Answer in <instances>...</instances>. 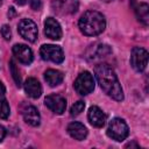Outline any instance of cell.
Returning a JSON list of instances; mask_svg holds the SVG:
<instances>
[{"instance_id": "cell-1", "label": "cell", "mask_w": 149, "mask_h": 149, "mask_svg": "<svg viewBox=\"0 0 149 149\" xmlns=\"http://www.w3.org/2000/svg\"><path fill=\"white\" fill-rule=\"evenodd\" d=\"M94 74L100 87L107 95H109L116 101L123 100V91L120 85V81L114 70L108 64H98L94 68Z\"/></svg>"}, {"instance_id": "cell-2", "label": "cell", "mask_w": 149, "mask_h": 149, "mask_svg": "<svg viewBox=\"0 0 149 149\" xmlns=\"http://www.w3.org/2000/svg\"><path fill=\"white\" fill-rule=\"evenodd\" d=\"M78 26L84 35L95 36L105 30L106 20L101 13L97 10H87L80 16Z\"/></svg>"}, {"instance_id": "cell-3", "label": "cell", "mask_w": 149, "mask_h": 149, "mask_svg": "<svg viewBox=\"0 0 149 149\" xmlns=\"http://www.w3.org/2000/svg\"><path fill=\"white\" fill-rule=\"evenodd\" d=\"M128 134H129V128H128V126L123 119L114 118L109 122L108 128H107V135L111 139L121 142L128 136Z\"/></svg>"}, {"instance_id": "cell-4", "label": "cell", "mask_w": 149, "mask_h": 149, "mask_svg": "<svg viewBox=\"0 0 149 149\" xmlns=\"http://www.w3.org/2000/svg\"><path fill=\"white\" fill-rule=\"evenodd\" d=\"M94 85L95 83L93 76L88 71H84L79 73V76L74 80L73 87L77 91V93H79L80 95H86L94 90Z\"/></svg>"}, {"instance_id": "cell-5", "label": "cell", "mask_w": 149, "mask_h": 149, "mask_svg": "<svg viewBox=\"0 0 149 149\" xmlns=\"http://www.w3.org/2000/svg\"><path fill=\"white\" fill-rule=\"evenodd\" d=\"M40 55L44 61H51L54 63H62L64 61V52L61 47L54 44H44L40 49Z\"/></svg>"}, {"instance_id": "cell-6", "label": "cell", "mask_w": 149, "mask_h": 149, "mask_svg": "<svg viewBox=\"0 0 149 149\" xmlns=\"http://www.w3.org/2000/svg\"><path fill=\"white\" fill-rule=\"evenodd\" d=\"M17 30H19V34L28 42H35L37 38V34H38L37 26L30 19L21 20L17 24Z\"/></svg>"}, {"instance_id": "cell-7", "label": "cell", "mask_w": 149, "mask_h": 149, "mask_svg": "<svg viewBox=\"0 0 149 149\" xmlns=\"http://www.w3.org/2000/svg\"><path fill=\"white\" fill-rule=\"evenodd\" d=\"M130 64L136 71H139V72L144 71V69L147 68V64H148V51L143 48L135 47L132 50Z\"/></svg>"}, {"instance_id": "cell-8", "label": "cell", "mask_w": 149, "mask_h": 149, "mask_svg": "<svg viewBox=\"0 0 149 149\" xmlns=\"http://www.w3.org/2000/svg\"><path fill=\"white\" fill-rule=\"evenodd\" d=\"M79 6L78 0H52L51 7L52 9L61 15H69L77 12Z\"/></svg>"}, {"instance_id": "cell-9", "label": "cell", "mask_w": 149, "mask_h": 149, "mask_svg": "<svg viewBox=\"0 0 149 149\" xmlns=\"http://www.w3.org/2000/svg\"><path fill=\"white\" fill-rule=\"evenodd\" d=\"M45 106L55 114H63L66 108V100L59 94H50L44 99Z\"/></svg>"}, {"instance_id": "cell-10", "label": "cell", "mask_w": 149, "mask_h": 149, "mask_svg": "<svg viewBox=\"0 0 149 149\" xmlns=\"http://www.w3.org/2000/svg\"><path fill=\"white\" fill-rule=\"evenodd\" d=\"M44 34L47 37L57 41L62 37V28L58 21H56L54 17H47L44 21Z\"/></svg>"}, {"instance_id": "cell-11", "label": "cell", "mask_w": 149, "mask_h": 149, "mask_svg": "<svg viewBox=\"0 0 149 149\" xmlns=\"http://www.w3.org/2000/svg\"><path fill=\"white\" fill-rule=\"evenodd\" d=\"M13 54L23 64H30L33 62V51L26 44H15L13 47Z\"/></svg>"}, {"instance_id": "cell-12", "label": "cell", "mask_w": 149, "mask_h": 149, "mask_svg": "<svg viewBox=\"0 0 149 149\" xmlns=\"http://www.w3.org/2000/svg\"><path fill=\"white\" fill-rule=\"evenodd\" d=\"M87 118H88L90 123L97 128L102 127L106 122V114L98 106H91L90 107L88 113H87Z\"/></svg>"}, {"instance_id": "cell-13", "label": "cell", "mask_w": 149, "mask_h": 149, "mask_svg": "<svg viewBox=\"0 0 149 149\" xmlns=\"http://www.w3.org/2000/svg\"><path fill=\"white\" fill-rule=\"evenodd\" d=\"M23 86H24L26 93H27L30 98L37 99V98L41 97V94H42V86H41L40 81H38L36 78H28V79L24 81Z\"/></svg>"}, {"instance_id": "cell-14", "label": "cell", "mask_w": 149, "mask_h": 149, "mask_svg": "<svg viewBox=\"0 0 149 149\" xmlns=\"http://www.w3.org/2000/svg\"><path fill=\"white\" fill-rule=\"evenodd\" d=\"M22 115H23V119L24 121L33 126V127H36L40 125V121H41V116H40V113L37 111L36 107L34 106H26L22 111Z\"/></svg>"}, {"instance_id": "cell-15", "label": "cell", "mask_w": 149, "mask_h": 149, "mask_svg": "<svg viewBox=\"0 0 149 149\" xmlns=\"http://www.w3.org/2000/svg\"><path fill=\"white\" fill-rule=\"evenodd\" d=\"M68 133L70 134V136L74 140H78V141H81L84 140L86 136H87V129L86 127L80 123V122H71L69 126H68Z\"/></svg>"}, {"instance_id": "cell-16", "label": "cell", "mask_w": 149, "mask_h": 149, "mask_svg": "<svg viewBox=\"0 0 149 149\" xmlns=\"http://www.w3.org/2000/svg\"><path fill=\"white\" fill-rule=\"evenodd\" d=\"M63 73L58 70H54V69H49L44 72V79L45 81L50 85V86H57L63 81Z\"/></svg>"}, {"instance_id": "cell-17", "label": "cell", "mask_w": 149, "mask_h": 149, "mask_svg": "<svg viewBox=\"0 0 149 149\" xmlns=\"http://www.w3.org/2000/svg\"><path fill=\"white\" fill-rule=\"evenodd\" d=\"M135 13L139 21H141L144 26H147L149 22V6L144 2H141L135 7Z\"/></svg>"}, {"instance_id": "cell-18", "label": "cell", "mask_w": 149, "mask_h": 149, "mask_svg": "<svg viewBox=\"0 0 149 149\" xmlns=\"http://www.w3.org/2000/svg\"><path fill=\"white\" fill-rule=\"evenodd\" d=\"M10 109L7 100L3 97H0V119H7L9 116Z\"/></svg>"}, {"instance_id": "cell-19", "label": "cell", "mask_w": 149, "mask_h": 149, "mask_svg": "<svg viewBox=\"0 0 149 149\" xmlns=\"http://www.w3.org/2000/svg\"><path fill=\"white\" fill-rule=\"evenodd\" d=\"M9 68H10V72H12V76H13V79H14L15 84L17 86H21V76H20V72L16 68V64H15L14 59L9 61Z\"/></svg>"}, {"instance_id": "cell-20", "label": "cell", "mask_w": 149, "mask_h": 149, "mask_svg": "<svg viewBox=\"0 0 149 149\" xmlns=\"http://www.w3.org/2000/svg\"><path fill=\"white\" fill-rule=\"evenodd\" d=\"M84 108H85V102H84V101H81V100H79V101L74 102V104L71 106L70 114H71L72 116H76V115L80 114V113L84 111Z\"/></svg>"}, {"instance_id": "cell-21", "label": "cell", "mask_w": 149, "mask_h": 149, "mask_svg": "<svg viewBox=\"0 0 149 149\" xmlns=\"http://www.w3.org/2000/svg\"><path fill=\"white\" fill-rule=\"evenodd\" d=\"M1 35H2V37H3L6 41L10 40V37H12V31H10V28H9L8 24H3V26L1 27Z\"/></svg>"}, {"instance_id": "cell-22", "label": "cell", "mask_w": 149, "mask_h": 149, "mask_svg": "<svg viewBox=\"0 0 149 149\" xmlns=\"http://www.w3.org/2000/svg\"><path fill=\"white\" fill-rule=\"evenodd\" d=\"M29 5L34 10H38L41 8V0H29Z\"/></svg>"}, {"instance_id": "cell-23", "label": "cell", "mask_w": 149, "mask_h": 149, "mask_svg": "<svg viewBox=\"0 0 149 149\" xmlns=\"http://www.w3.org/2000/svg\"><path fill=\"white\" fill-rule=\"evenodd\" d=\"M5 136H6V129L2 126H0V142L5 139Z\"/></svg>"}, {"instance_id": "cell-24", "label": "cell", "mask_w": 149, "mask_h": 149, "mask_svg": "<svg viewBox=\"0 0 149 149\" xmlns=\"http://www.w3.org/2000/svg\"><path fill=\"white\" fill-rule=\"evenodd\" d=\"M5 86H3V84L0 81V97H3V94H5Z\"/></svg>"}, {"instance_id": "cell-25", "label": "cell", "mask_w": 149, "mask_h": 149, "mask_svg": "<svg viewBox=\"0 0 149 149\" xmlns=\"http://www.w3.org/2000/svg\"><path fill=\"white\" fill-rule=\"evenodd\" d=\"M14 14H15V12H14V8H13V7H10V8H9V12H8V16H9V19H10V17H12Z\"/></svg>"}, {"instance_id": "cell-26", "label": "cell", "mask_w": 149, "mask_h": 149, "mask_svg": "<svg viewBox=\"0 0 149 149\" xmlns=\"http://www.w3.org/2000/svg\"><path fill=\"white\" fill-rule=\"evenodd\" d=\"M16 1V3H19V5H24L26 3V0H15Z\"/></svg>"}, {"instance_id": "cell-27", "label": "cell", "mask_w": 149, "mask_h": 149, "mask_svg": "<svg viewBox=\"0 0 149 149\" xmlns=\"http://www.w3.org/2000/svg\"><path fill=\"white\" fill-rule=\"evenodd\" d=\"M101 1H105V2H109V1H112V0H101Z\"/></svg>"}, {"instance_id": "cell-28", "label": "cell", "mask_w": 149, "mask_h": 149, "mask_svg": "<svg viewBox=\"0 0 149 149\" xmlns=\"http://www.w3.org/2000/svg\"><path fill=\"white\" fill-rule=\"evenodd\" d=\"M1 1H2V0H0V5H1Z\"/></svg>"}]
</instances>
